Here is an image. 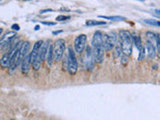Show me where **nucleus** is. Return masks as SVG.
<instances>
[{
  "instance_id": "6",
  "label": "nucleus",
  "mask_w": 160,
  "mask_h": 120,
  "mask_svg": "<svg viewBox=\"0 0 160 120\" xmlns=\"http://www.w3.org/2000/svg\"><path fill=\"white\" fill-rule=\"evenodd\" d=\"M86 41H87V36L85 34H80L75 38L74 49L76 53L81 54L84 51V49L86 48Z\"/></svg>"
},
{
  "instance_id": "21",
  "label": "nucleus",
  "mask_w": 160,
  "mask_h": 120,
  "mask_svg": "<svg viewBox=\"0 0 160 120\" xmlns=\"http://www.w3.org/2000/svg\"><path fill=\"white\" fill-rule=\"evenodd\" d=\"M156 48L158 55L160 56V34H156Z\"/></svg>"
},
{
  "instance_id": "10",
  "label": "nucleus",
  "mask_w": 160,
  "mask_h": 120,
  "mask_svg": "<svg viewBox=\"0 0 160 120\" xmlns=\"http://www.w3.org/2000/svg\"><path fill=\"white\" fill-rule=\"evenodd\" d=\"M115 43L109 34H103V45L106 51H110L115 47Z\"/></svg>"
},
{
  "instance_id": "28",
  "label": "nucleus",
  "mask_w": 160,
  "mask_h": 120,
  "mask_svg": "<svg viewBox=\"0 0 160 120\" xmlns=\"http://www.w3.org/2000/svg\"><path fill=\"white\" fill-rule=\"evenodd\" d=\"M138 1H145V0H138Z\"/></svg>"
},
{
  "instance_id": "2",
  "label": "nucleus",
  "mask_w": 160,
  "mask_h": 120,
  "mask_svg": "<svg viewBox=\"0 0 160 120\" xmlns=\"http://www.w3.org/2000/svg\"><path fill=\"white\" fill-rule=\"evenodd\" d=\"M118 35H119V41L120 44H121L123 54L130 56L132 52V44H133L131 34L127 30H121Z\"/></svg>"
},
{
  "instance_id": "14",
  "label": "nucleus",
  "mask_w": 160,
  "mask_h": 120,
  "mask_svg": "<svg viewBox=\"0 0 160 120\" xmlns=\"http://www.w3.org/2000/svg\"><path fill=\"white\" fill-rule=\"evenodd\" d=\"M52 61H54V60H53V44L50 43L48 51H47V55H46V62H47V64L49 65V66H51Z\"/></svg>"
},
{
  "instance_id": "20",
  "label": "nucleus",
  "mask_w": 160,
  "mask_h": 120,
  "mask_svg": "<svg viewBox=\"0 0 160 120\" xmlns=\"http://www.w3.org/2000/svg\"><path fill=\"white\" fill-rule=\"evenodd\" d=\"M145 23H147L149 25H153V26H160V21L157 20H149V19H145L144 20Z\"/></svg>"
},
{
  "instance_id": "5",
  "label": "nucleus",
  "mask_w": 160,
  "mask_h": 120,
  "mask_svg": "<svg viewBox=\"0 0 160 120\" xmlns=\"http://www.w3.org/2000/svg\"><path fill=\"white\" fill-rule=\"evenodd\" d=\"M65 51V41L63 39H57L53 44V60L58 62L61 60Z\"/></svg>"
},
{
  "instance_id": "17",
  "label": "nucleus",
  "mask_w": 160,
  "mask_h": 120,
  "mask_svg": "<svg viewBox=\"0 0 160 120\" xmlns=\"http://www.w3.org/2000/svg\"><path fill=\"white\" fill-rule=\"evenodd\" d=\"M87 26H96V25H105L104 21H96V20H88L85 23Z\"/></svg>"
},
{
  "instance_id": "27",
  "label": "nucleus",
  "mask_w": 160,
  "mask_h": 120,
  "mask_svg": "<svg viewBox=\"0 0 160 120\" xmlns=\"http://www.w3.org/2000/svg\"><path fill=\"white\" fill-rule=\"evenodd\" d=\"M155 12H156L157 14H159V15H160V10H155Z\"/></svg>"
},
{
  "instance_id": "13",
  "label": "nucleus",
  "mask_w": 160,
  "mask_h": 120,
  "mask_svg": "<svg viewBox=\"0 0 160 120\" xmlns=\"http://www.w3.org/2000/svg\"><path fill=\"white\" fill-rule=\"evenodd\" d=\"M29 47H30V43L28 41L23 42L21 49H20V62H22V60L26 57V55L28 54Z\"/></svg>"
},
{
  "instance_id": "8",
  "label": "nucleus",
  "mask_w": 160,
  "mask_h": 120,
  "mask_svg": "<svg viewBox=\"0 0 160 120\" xmlns=\"http://www.w3.org/2000/svg\"><path fill=\"white\" fill-rule=\"evenodd\" d=\"M15 35L16 33L15 32H7L6 34H4L1 36V47L4 48V47H8L10 46V44L12 43V41L15 39Z\"/></svg>"
},
{
  "instance_id": "29",
  "label": "nucleus",
  "mask_w": 160,
  "mask_h": 120,
  "mask_svg": "<svg viewBox=\"0 0 160 120\" xmlns=\"http://www.w3.org/2000/svg\"><path fill=\"white\" fill-rule=\"evenodd\" d=\"M24 1H30V0H24Z\"/></svg>"
},
{
  "instance_id": "1",
  "label": "nucleus",
  "mask_w": 160,
  "mask_h": 120,
  "mask_svg": "<svg viewBox=\"0 0 160 120\" xmlns=\"http://www.w3.org/2000/svg\"><path fill=\"white\" fill-rule=\"evenodd\" d=\"M92 53L96 63L101 64L104 60V51H106L103 45V33L96 31L92 38Z\"/></svg>"
},
{
  "instance_id": "19",
  "label": "nucleus",
  "mask_w": 160,
  "mask_h": 120,
  "mask_svg": "<svg viewBox=\"0 0 160 120\" xmlns=\"http://www.w3.org/2000/svg\"><path fill=\"white\" fill-rule=\"evenodd\" d=\"M145 53H146V47L142 46V48L139 50V57H138V60H139V61H141V60L144 59V57H145Z\"/></svg>"
},
{
  "instance_id": "22",
  "label": "nucleus",
  "mask_w": 160,
  "mask_h": 120,
  "mask_svg": "<svg viewBox=\"0 0 160 120\" xmlns=\"http://www.w3.org/2000/svg\"><path fill=\"white\" fill-rule=\"evenodd\" d=\"M120 58H121V63H122L123 65H126V64H127V62H128V56H127V55L123 54Z\"/></svg>"
},
{
  "instance_id": "16",
  "label": "nucleus",
  "mask_w": 160,
  "mask_h": 120,
  "mask_svg": "<svg viewBox=\"0 0 160 120\" xmlns=\"http://www.w3.org/2000/svg\"><path fill=\"white\" fill-rule=\"evenodd\" d=\"M146 37H147V41H150L156 45V34L151 31H148L146 33Z\"/></svg>"
},
{
  "instance_id": "24",
  "label": "nucleus",
  "mask_w": 160,
  "mask_h": 120,
  "mask_svg": "<svg viewBox=\"0 0 160 120\" xmlns=\"http://www.w3.org/2000/svg\"><path fill=\"white\" fill-rule=\"evenodd\" d=\"M11 28H12L13 30H16V31H18V30H19V25H18V24H13Z\"/></svg>"
},
{
  "instance_id": "9",
  "label": "nucleus",
  "mask_w": 160,
  "mask_h": 120,
  "mask_svg": "<svg viewBox=\"0 0 160 120\" xmlns=\"http://www.w3.org/2000/svg\"><path fill=\"white\" fill-rule=\"evenodd\" d=\"M31 64H32V62H31V54L28 53L26 55V57H25L22 60V62H21V71H22L23 74H27L29 72Z\"/></svg>"
},
{
  "instance_id": "3",
  "label": "nucleus",
  "mask_w": 160,
  "mask_h": 120,
  "mask_svg": "<svg viewBox=\"0 0 160 120\" xmlns=\"http://www.w3.org/2000/svg\"><path fill=\"white\" fill-rule=\"evenodd\" d=\"M43 41H37L35 42L34 46L32 48V51L30 52L31 54V62H32V66L34 68V70H39L40 67H41V54H40V49H41Z\"/></svg>"
},
{
  "instance_id": "7",
  "label": "nucleus",
  "mask_w": 160,
  "mask_h": 120,
  "mask_svg": "<svg viewBox=\"0 0 160 120\" xmlns=\"http://www.w3.org/2000/svg\"><path fill=\"white\" fill-rule=\"evenodd\" d=\"M85 57H84V64L85 67L87 70H92L94 66V57H93V53H92V48L91 47H86L85 48Z\"/></svg>"
},
{
  "instance_id": "11",
  "label": "nucleus",
  "mask_w": 160,
  "mask_h": 120,
  "mask_svg": "<svg viewBox=\"0 0 160 120\" xmlns=\"http://www.w3.org/2000/svg\"><path fill=\"white\" fill-rule=\"evenodd\" d=\"M10 65H11V53L9 50L1 58V66L3 68H10Z\"/></svg>"
},
{
  "instance_id": "23",
  "label": "nucleus",
  "mask_w": 160,
  "mask_h": 120,
  "mask_svg": "<svg viewBox=\"0 0 160 120\" xmlns=\"http://www.w3.org/2000/svg\"><path fill=\"white\" fill-rule=\"evenodd\" d=\"M70 16H65V15H59V16L56 17V20L58 21H63V20H66V19H69Z\"/></svg>"
},
{
  "instance_id": "12",
  "label": "nucleus",
  "mask_w": 160,
  "mask_h": 120,
  "mask_svg": "<svg viewBox=\"0 0 160 120\" xmlns=\"http://www.w3.org/2000/svg\"><path fill=\"white\" fill-rule=\"evenodd\" d=\"M155 45L154 43L147 41L146 43V50H147V54H148V58L149 59H153L155 57V54H156V49H155Z\"/></svg>"
},
{
  "instance_id": "15",
  "label": "nucleus",
  "mask_w": 160,
  "mask_h": 120,
  "mask_svg": "<svg viewBox=\"0 0 160 120\" xmlns=\"http://www.w3.org/2000/svg\"><path fill=\"white\" fill-rule=\"evenodd\" d=\"M132 40H133V43L135 44V46L138 48V50H140L142 48V42H141V38L140 36H137V35H133L132 36Z\"/></svg>"
},
{
  "instance_id": "4",
  "label": "nucleus",
  "mask_w": 160,
  "mask_h": 120,
  "mask_svg": "<svg viewBox=\"0 0 160 120\" xmlns=\"http://www.w3.org/2000/svg\"><path fill=\"white\" fill-rule=\"evenodd\" d=\"M72 47H68L67 52V71L70 75H75L78 70V62Z\"/></svg>"
},
{
  "instance_id": "26",
  "label": "nucleus",
  "mask_w": 160,
  "mask_h": 120,
  "mask_svg": "<svg viewBox=\"0 0 160 120\" xmlns=\"http://www.w3.org/2000/svg\"><path fill=\"white\" fill-rule=\"evenodd\" d=\"M62 31H53V34L54 35H57V34H59V33H61Z\"/></svg>"
},
{
  "instance_id": "18",
  "label": "nucleus",
  "mask_w": 160,
  "mask_h": 120,
  "mask_svg": "<svg viewBox=\"0 0 160 120\" xmlns=\"http://www.w3.org/2000/svg\"><path fill=\"white\" fill-rule=\"evenodd\" d=\"M99 17L103 18V19L113 20V21H120V20H124V17H121V16H103V15H100Z\"/></svg>"
},
{
  "instance_id": "25",
  "label": "nucleus",
  "mask_w": 160,
  "mask_h": 120,
  "mask_svg": "<svg viewBox=\"0 0 160 120\" xmlns=\"http://www.w3.org/2000/svg\"><path fill=\"white\" fill-rule=\"evenodd\" d=\"M43 24L44 25H49V26H54V25H55V23H53V22H43Z\"/></svg>"
}]
</instances>
